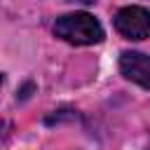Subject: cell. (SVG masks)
Instances as JSON below:
<instances>
[{
    "label": "cell",
    "mask_w": 150,
    "mask_h": 150,
    "mask_svg": "<svg viewBox=\"0 0 150 150\" xmlns=\"http://www.w3.org/2000/svg\"><path fill=\"white\" fill-rule=\"evenodd\" d=\"M120 70L127 80L150 89V54L143 52H122L120 54Z\"/></svg>",
    "instance_id": "3"
},
{
    "label": "cell",
    "mask_w": 150,
    "mask_h": 150,
    "mask_svg": "<svg viewBox=\"0 0 150 150\" xmlns=\"http://www.w3.org/2000/svg\"><path fill=\"white\" fill-rule=\"evenodd\" d=\"M115 28L120 35H124L127 40H145L150 38V9L141 7V5H129L122 7L115 14Z\"/></svg>",
    "instance_id": "2"
},
{
    "label": "cell",
    "mask_w": 150,
    "mask_h": 150,
    "mask_svg": "<svg viewBox=\"0 0 150 150\" xmlns=\"http://www.w3.org/2000/svg\"><path fill=\"white\" fill-rule=\"evenodd\" d=\"M77 2H87V5H89V2H94V0H77Z\"/></svg>",
    "instance_id": "4"
},
{
    "label": "cell",
    "mask_w": 150,
    "mask_h": 150,
    "mask_svg": "<svg viewBox=\"0 0 150 150\" xmlns=\"http://www.w3.org/2000/svg\"><path fill=\"white\" fill-rule=\"evenodd\" d=\"M54 35L68 45H96L103 40V26L87 12L63 14L54 21Z\"/></svg>",
    "instance_id": "1"
}]
</instances>
